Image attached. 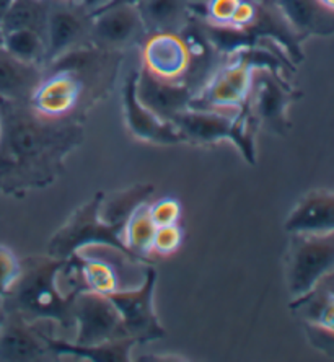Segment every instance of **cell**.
<instances>
[{
	"label": "cell",
	"instance_id": "cell-20",
	"mask_svg": "<svg viewBox=\"0 0 334 362\" xmlns=\"http://www.w3.org/2000/svg\"><path fill=\"white\" fill-rule=\"evenodd\" d=\"M41 81V66L20 61L0 46V98L30 101Z\"/></svg>",
	"mask_w": 334,
	"mask_h": 362
},
{
	"label": "cell",
	"instance_id": "cell-33",
	"mask_svg": "<svg viewBox=\"0 0 334 362\" xmlns=\"http://www.w3.org/2000/svg\"><path fill=\"white\" fill-rule=\"evenodd\" d=\"M316 287H321V289H325L326 292H330V294L334 296V271L318 282Z\"/></svg>",
	"mask_w": 334,
	"mask_h": 362
},
{
	"label": "cell",
	"instance_id": "cell-9",
	"mask_svg": "<svg viewBox=\"0 0 334 362\" xmlns=\"http://www.w3.org/2000/svg\"><path fill=\"white\" fill-rule=\"evenodd\" d=\"M300 97L299 90L290 87L282 76L271 71H254L248 105L259 126H264L274 134L285 136L290 127L289 106Z\"/></svg>",
	"mask_w": 334,
	"mask_h": 362
},
{
	"label": "cell",
	"instance_id": "cell-21",
	"mask_svg": "<svg viewBox=\"0 0 334 362\" xmlns=\"http://www.w3.org/2000/svg\"><path fill=\"white\" fill-rule=\"evenodd\" d=\"M136 8L147 33H179L191 17L188 0H141Z\"/></svg>",
	"mask_w": 334,
	"mask_h": 362
},
{
	"label": "cell",
	"instance_id": "cell-2",
	"mask_svg": "<svg viewBox=\"0 0 334 362\" xmlns=\"http://www.w3.org/2000/svg\"><path fill=\"white\" fill-rule=\"evenodd\" d=\"M64 262L49 255L23 259L17 284L2 299L7 312H18L31 322H52L61 329L59 338L72 339L76 334L72 315L76 297L64 296L57 284V273Z\"/></svg>",
	"mask_w": 334,
	"mask_h": 362
},
{
	"label": "cell",
	"instance_id": "cell-41",
	"mask_svg": "<svg viewBox=\"0 0 334 362\" xmlns=\"http://www.w3.org/2000/svg\"><path fill=\"white\" fill-rule=\"evenodd\" d=\"M106 2H108V0H106Z\"/></svg>",
	"mask_w": 334,
	"mask_h": 362
},
{
	"label": "cell",
	"instance_id": "cell-31",
	"mask_svg": "<svg viewBox=\"0 0 334 362\" xmlns=\"http://www.w3.org/2000/svg\"><path fill=\"white\" fill-rule=\"evenodd\" d=\"M302 325H304V329H305V334H306V339H309V343L314 346L315 349L321 351L323 354L330 356V358H334V333L326 332V329H321L310 323H302Z\"/></svg>",
	"mask_w": 334,
	"mask_h": 362
},
{
	"label": "cell",
	"instance_id": "cell-25",
	"mask_svg": "<svg viewBox=\"0 0 334 362\" xmlns=\"http://www.w3.org/2000/svg\"><path fill=\"white\" fill-rule=\"evenodd\" d=\"M157 226L153 223L148 204L144 202L139 207H136L126 221L124 226V245L131 253L142 259H147L148 255H152V242L155 235Z\"/></svg>",
	"mask_w": 334,
	"mask_h": 362
},
{
	"label": "cell",
	"instance_id": "cell-38",
	"mask_svg": "<svg viewBox=\"0 0 334 362\" xmlns=\"http://www.w3.org/2000/svg\"><path fill=\"white\" fill-rule=\"evenodd\" d=\"M10 165V162L7 160V158H4V157H0V170L2 168H7Z\"/></svg>",
	"mask_w": 334,
	"mask_h": 362
},
{
	"label": "cell",
	"instance_id": "cell-26",
	"mask_svg": "<svg viewBox=\"0 0 334 362\" xmlns=\"http://www.w3.org/2000/svg\"><path fill=\"white\" fill-rule=\"evenodd\" d=\"M0 46L17 59L42 67L44 62V36L35 30H13L4 33Z\"/></svg>",
	"mask_w": 334,
	"mask_h": 362
},
{
	"label": "cell",
	"instance_id": "cell-18",
	"mask_svg": "<svg viewBox=\"0 0 334 362\" xmlns=\"http://www.w3.org/2000/svg\"><path fill=\"white\" fill-rule=\"evenodd\" d=\"M44 337L56 358H66V356H68L72 359L92 362H127L131 361L132 349L137 344L136 339L129 337L103 344H76L71 339L57 337V327L54 323H51L46 328Z\"/></svg>",
	"mask_w": 334,
	"mask_h": 362
},
{
	"label": "cell",
	"instance_id": "cell-12",
	"mask_svg": "<svg viewBox=\"0 0 334 362\" xmlns=\"http://www.w3.org/2000/svg\"><path fill=\"white\" fill-rule=\"evenodd\" d=\"M90 17L82 5H73V2L49 4L46 30H44V62L42 67L57 59L64 52L72 49L78 45H83L82 40L90 36Z\"/></svg>",
	"mask_w": 334,
	"mask_h": 362
},
{
	"label": "cell",
	"instance_id": "cell-29",
	"mask_svg": "<svg viewBox=\"0 0 334 362\" xmlns=\"http://www.w3.org/2000/svg\"><path fill=\"white\" fill-rule=\"evenodd\" d=\"M148 212L157 227L174 226L181 219V204L174 198H163L153 204H148Z\"/></svg>",
	"mask_w": 334,
	"mask_h": 362
},
{
	"label": "cell",
	"instance_id": "cell-6",
	"mask_svg": "<svg viewBox=\"0 0 334 362\" xmlns=\"http://www.w3.org/2000/svg\"><path fill=\"white\" fill-rule=\"evenodd\" d=\"M158 273L155 266L148 264L145 278L139 286L108 294L109 300L121 313L126 334L134 338L137 344H147L167 337V332L158 320L155 303H153Z\"/></svg>",
	"mask_w": 334,
	"mask_h": 362
},
{
	"label": "cell",
	"instance_id": "cell-13",
	"mask_svg": "<svg viewBox=\"0 0 334 362\" xmlns=\"http://www.w3.org/2000/svg\"><path fill=\"white\" fill-rule=\"evenodd\" d=\"M90 17V38L93 45L105 49L119 51L131 42L139 41L147 33L136 5H116V7L93 10Z\"/></svg>",
	"mask_w": 334,
	"mask_h": 362
},
{
	"label": "cell",
	"instance_id": "cell-32",
	"mask_svg": "<svg viewBox=\"0 0 334 362\" xmlns=\"http://www.w3.org/2000/svg\"><path fill=\"white\" fill-rule=\"evenodd\" d=\"M256 17H258V2H253V0H240V4L237 5L229 25L240 30H246L248 26H251L254 23Z\"/></svg>",
	"mask_w": 334,
	"mask_h": 362
},
{
	"label": "cell",
	"instance_id": "cell-30",
	"mask_svg": "<svg viewBox=\"0 0 334 362\" xmlns=\"http://www.w3.org/2000/svg\"><path fill=\"white\" fill-rule=\"evenodd\" d=\"M238 4L240 0H209L205 4V8H208L205 21L214 25H229Z\"/></svg>",
	"mask_w": 334,
	"mask_h": 362
},
{
	"label": "cell",
	"instance_id": "cell-23",
	"mask_svg": "<svg viewBox=\"0 0 334 362\" xmlns=\"http://www.w3.org/2000/svg\"><path fill=\"white\" fill-rule=\"evenodd\" d=\"M290 310L299 317L302 323L334 333V296L321 287H315L309 294L290 302Z\"/></svg>",
	"mask_w": 334,
	"mask_h": 362
},
{
	"label": "cell",
	"instance_id": "cell-35",
	"mask_svg": "<svg viewBox=\"0 0 334 362\" xmlns=\"http://www.w3.org/2000/svg\"><path fill=\"white\" fill-rule=\"evenodd\" d=\"M106 0H80V5L87 10V12H92V10L98 8L100 5H103Z\"/></svg>",
	"mask_w": 334,
	"mask_h": 362
},
{
	"label": "cell",
	"instance_id": "cell-37",
	"mask_svg": "<svg viewBox=\"0 0 334 362\" xmlns=\"http://www.w3.org/2000/svg\"><path fill=\"white\" fill-rule=\"evenodd\" d=\"M320 2L325 5L326 8H330L331 12H334V0H320Z\"/></svg>",
	"mask_w": 334,
	"mask_h": 362
},
{
	"label": "cell",
	"instance_id": "cell-15",
	"mask_svg": "<svg viewBox=\"0 0 334 362\" xmlns=\"http://www.w3.org/2000/svg\"><path fill=\"white\" fill-rule=\"evenodd\" d=\"M142 67L165 81L184 83L191 67V54L181 35H148L142 46Z\"/></svg>",
	"mask_w": 334,
	"mask_h": 362
},
{
	"label": "cell",
	"instance_id": "cell-19",
	"mask_svg": "<svg viewBox=\"0 0 334 362\" xmlns=\"http://www.w3.org/2000/svg\"><path fill=\"white\" fill-rule=\"evenodd\" d=\"M287 23L304 36L334 35V12L320 0H273Z\"/></svg>",
	"mask_w": 334,
	"mask_h": 362
},
{
	"label": "cell",
	"instance_id": "cell-27",
	"mask_svg": "<svg viewBox=\"0 0 334 362\" xmlns=\"http://www.w3.org/2000/svg\"><path fill=\"white\" fill-rule=\"evenodd\" d=\"M21 274V259L17 258L13 250L0 245V297H5Z\"/></svg>",
	"mask_w": 334,
	"mask_h": 362
},
{
	"label": "cell",
	"instance_id": "cell-3",
	"mask_svg": "<svg viewBox=\"0 0 334 362\" xmlns=\"http://www.w3.org/2000/svg\"><path fill=\"white\" fill-rule=\"evenodd\" d=\"M172 122L181 131L186 142L204 146L229 141L238 148L243 160L256 165V132L259 122L251 113L248 101L237 113L189 108L174 116Z\"/></svg>",
	"mask_w": 334,
	"mask_h": 362
},
{
	"label": "cell",
	"instance_id": "cell-5",
	"mask_svg": "<svg viewBox=\"0 0 334 362\" xmlns=\"http://www.w3.org/2000/svg\"><path fill=\"white\" fill-rule=\"evenodd\" d=\"M334 271L333 233H290L285 255V281L290 297L314 291L323 278Z\"/></svg>",
	"mask_w": 334,
	"mask_h": 362
},
{
	"label": "cell",
	"instance_id": "cell-36",
	"mask_svg": "<svg viewBox=\"0 0 334 362\" xmlns=\"http://www.w3.org/2000/svg\"><path fill=\"white\" fill-rule=\"evenodd\" d=\"M7 308H5V305H4V299L2 297H0V327H2L4 325V322H5V318H7Z\"/></svg>",
	"mask_w": 334,
	"mask_h": 362
},
{
	"label": "cell",
	"instance_id": "cell-28",
	"mask_svg": "<svg viewBox=\"0 0 334 362\" xmlns=\"http://www.w3.org/2000/svg\"><path fill=\"white\" fill-rule=\"evenodd\" d=\"M183 242V230L179 223L174 226H165L157 227L155 235H153L152 242V253L158 255V257H169V255L177 253Z\"/></svg>",
	"mask_w": 334,
	"mask_h": 362
},
{
	"label": "cell",
	"instance_id": "cell-10",
	"mask_svg": "<svg viewBox=\"0 0 334 362\" xmlns=\"http://www.w3.org/2000/svg\"><path fill=\"white\" fill-rule=\"evenodd\" d=\"M52 322L26 320L18 312H8L0 327V362L42 361L52 354L44 332Z\"/></svg>",
	"mask_w": 334,
	"mask_h": 362
},
{
	"label": "cell",
	"instance_id": "cell-8",
	"mask_svg": "<svg viewBox=\"0 0 334 362\" xmlns=\"http://www.w3.org/2000/svg\"><path fill=\"white\" fill-rule=\"evenodd\" d=\"M76 320V334L71 341L76 344H103L126 338L123 318L108 296L83 291L72 303Z\"/></svg>",
	"mask_w": 334,
	"mask_h": 362
},
{
	"label": "cell",
	"instance_id": "cell-34",
	"mask_svg": "<svg viewBox=\"0 0 334 362\" xmlns=\"http://www.w3.org/2000/svg\"><path fill=\"white\" fill-rule=\"evenodd\" d=\"M139 2H141V0H108V2H105L103 5H100V7L95 8V10L116 7V5H136V4H139ZM92 12H93V10H92Z\"/></svg>",
	"mask_w": 334,
	"mask_h": 362
},
{
	"label": "cell",
	"instance_id": "cell-24",
	"mask_svg": "<svg viewBox=\"0 0 334 362\" xmlns=\"http://www.w3.org/2000/svg\"><path fill=\"white\" fill-rule=\"evenodd\" d=\"M152 185H134L131 188L118 191L113 196H106L100 206V217L106 223H113V226H126V221L129 219L132 211L136 207L148 201L153 194Z\"/></svg>",
	"mask_w": 334,
	"mask_h": 362
},
{
	"label": "cell",
	"instance_id": "cell-22",
	"mask_svg": "<svg viewBox=\"0 0 334 362\" xmlns=\"http://www.w3.org/2000/svg\"><path fill=\"white\" fill-rule=\"evenodd\" d=\"M49 2L46 0H12L0 25V38L13 30H35L44 36Z\"/></svg>",
	"mask_w": 334,
	"mask_h": 362
},
{
	"label": "cell",
	"instance_id": "cell-11",
	"mask_svg": "<svg viewBox=\"0 0 334 362\" xmlns=\"http://www.w3.org/2000/svg\"><path fill=\"white\" fill-rule=\"evenodd\" d=\"M137 74L139 71H132L126 77L123 87V110L127 129L137 139L148 144H158V146L186 144L181 131L173 122L158 118L137 98Z\"/></svg>",
	"mask_w": 334,
	"mask_h": 362
},
{
	"label": "cell",
	"instance_id": "cell-7",
	"mask_svg": "<svg viewBox=\"0 0 334 362\" xmlns=\"http://www.w3.org/2000/svg\"><path fill=\"white\" fill-rule=\"evenodd\" d=\"M254 69L240 57H227L224 66L194 95L189 108L214 110L237 113L246 105L251 95Z\"/></svg>",
	"mask_w": 334,
	"mask_h": 362
},
{
	"label": "cell",
	"instance_id": "cell-14",
	"mask_svg": "<svg viewBox=\"0 0 334 362\" xmlns=\"http://www.w3.org/2000/svg\"><path fill=\"white\" fill-rule=\"evenodd\" d=\"M83 98V85L76 76L67 72L42 74V81L31 95L30 105L44 118L66 119L76 115Z\"/></svg>",
	"mask_w": 334,
	"mask_h": 362
},
{
	"label": "cell",
	"instance_id": "cell-39",
	"mask_svg": "<svg viewBox=\"0 0 334 362\" xmlns=\"http://www.w3.org/2000/svg\"><path fill=\"white\" fill-rule=\"evenodd\" d=\"M0 131H2V118H0Z\"/></svg>",
	"mask_w": 334,
	"mask_h": 362
},
{
	"label": "cell",
	"instance_id": "cell-17",
	"mask_svg": "<svg viewBox=\"0 0 334 362\" xmlns=\"http://www.w3.org/2000/svg\"><path fill=\"white\" fill-rule=\"evenodd\" d=\"M289 233H333L334 191L314 189L297 202L284 222Z\"/></svg>",
	"mask_w": 334,
	"mask_h": 362
},
{
	"label": "cell",
	"instance_id": "cell-40",
	"mask_svg": "<svg viewBox=\"0 0 334 362\" xmlns=\"http://www.w3.org/2000/svg\"><path fill=\"white\" fill-rule=\"evenodd\" d=\"M67 2H76V0H67Z\"/></svg>",
	"mask_w": 334,
	"mask_h": 362
},
{
	"label": "cell",
	"instance_id": "cell-16",
	"mask_svg": "<svg viewBox=\"0 0 334 362\" xmlns=\"http://www.w3.org/2000/svg\"><path fill=\"white\" fill-rule=\"evenodd\" d=\"M137 98L142 105L153 111L158 118L172 122L173 118L189 110L194 92L186 83L172 82L153 76L147 69L141 67L137 74Z\"/></svg>",
	"mask_w": 334,
	"mask_h": 362
},
{
	"label": "cell",
	"instance_id": "cell-1",
	"mask_svg": "<svg viewBox=\"0 0 334 362\" xmlns=\"http://www.w3.org/2000/svg\"><path fill=\"white\" fill-rule=\"evenodd\" d=\"M0 157L10 165L0 170V193L51 185L64 170V158L83 141V126L72 118L49 119L30 101L0 98Z\"/></svg>",
	"mask_w": 334,
	"mask_h": 362
},
{
	"label": "cell",
	"instance_id": "cell-4",
	"mask_svg": "<svg viewBox=\"0 0 334 362\" xmlns=\"http://www.w3.org/2000/svg\"><path fill=\"white\" fill-rule=\"evenodd\" d=\"M103 198L105 193L100 191L92 199L72 212L66 223H62L47 242L46 252L49 257L66 259L88 245H111V247L131 253L124 245V226L106 223L100 217V206Z\"/></svg>",
	"mask_w": 334,
	"mask_h": 362
}]
</instances>
